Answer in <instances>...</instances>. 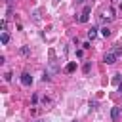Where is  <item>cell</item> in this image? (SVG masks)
Masks as SVG:
<instances>
[{
  "label": "cell",
  "mask_w": 122,
  "mask_h": 122,
  "mask_svg": "<svg viewBox=\"0 0 122 122\" xmlns=\"http://www.w3.org/2000/svg\"><path fill=\"white\" fill-rule=\"evenodd\" d=\"M118 57H120V55H118V53H116V50L112 48V50H109V51L103 55V61H105L107 65H112V63H116V59H118Z\"/></svg>",
  "instance_id": "cell-1"
},
{
  "label": "cell",
  "mask_w": 122,
  "mask_h": 122,
  "mask_svg": "<svg viewBox=\"0 0 122 122\" xmlns=\"http://www.w3.org/2000/svg\"><path fill=\"white\" fill-rule=\"evenodd\" d=\"M42 80H44V82H50L51 78H50V74H48V72H44V76H42Z\"/></svg>",
  "instance_id": "cell-14"
},
{
  "label": "cell",
  "mask_w": 122,
  "mask_h": 122,
  "mask_svg": "<svg viewBox=\"0 0 122 122\" xmlns=\"http://www.w3.org/2000/svg\"><path fill=\"white\" fill-rule=\"evenodd\" d=\"M97 30H99V29H97V27H92V29H90V30H88V38H90V40H93V38H95V36H97Z\"/></svg>",
  "instance_id": "cell-6"
},
{
  "label": "cell",
  "mask_w": 122,
  "mask_h": 122,
  "mask_svg": "<svg viewBox=\"0 0 122 122\" xmlns=\"http://www.w3.org/2000/svg\"><path fill=\"white\" fill-rule=\"evenodd\" d=\"M90 71H92V63H86V65H84V74H88Z\"/></svg>",
  "instance_id": "cell-10"
},
{
  "label": "cell",
  "mask_w": 122,
  "mask_h": 122,
  "mask_svg": "<svg viewBox=\"0 0 122 122\" xmlns=\"http://www.w3.org/2000/svg\"><path fill=\"white\" fill-rule=\"evenodd\" d=\"M76 2H82V0H76Z\"/></svg>",
  "instance_id": "cell-18"
},
{
  "label": "cell",
  "mask_w": 122,
  "mask_h": 122,
  "mask_svg": "<svg viewBox=\"0 0 122 122\" xmlns=\"http://www.w3.org/2000/svg\"><path fill=\"white\" fill-rule=\"evenodd\" d=\"M36 122H44V120H36Z\"/></svg>",
  "instance_id": "cell-16"
},
{
  "label": "cell",
  "mask_w": 122,
  "mask_h": 122,
  "mask_svg": "<svg viewBox=\"0 0 122 122\" xmlns=\"http://www.w3.org/2000/svg\"><path fill=\"white\" fill-rule=\"evenodd\" d=\"M21 53H23V55H29V53H30L29 46H23V48H21Z\"/></svg>",
  "instance_id": "cell-9"
},
{
  "label": "cell",
  "mask_w": 122,
  "mask_h": 122,
  "mask_svg": "<svg viewBox=\"0 0 122 122\" xmlns=\"http://www.w3.org/2000/svg\"><path fill=\"white\" fill-rule=\"evenodd\" d=\"M0 42H2V44H4V46H6V44H8V42H10V32H6V30H4V32H2V34H0Z\"/></svg>",
  "instance_id": "cell-7"
},
{
  "label": "cell",
  "mask_w": 122,
  "mask_h": 122,
  "mask_svg": "<svg viewBox=\"0 0 122 122\" xmlns=\"http://www.w3.org/2000/svg\"><path fill=\"white\" fill-rule=\"evenodd\" d=\"M21 84H23V86H30V84H32V76H30L29 72H23V74H21Z\"/></svg>",
  "instance_id": "cell-4"
},
{
  "label": "cell",
  "mask_w": 122,
  "mask_h": 122,
  "mask_svg": "<svg viewBox=\"0 0 122 122\" xmlns=\"http://www.w3.org/2000/svg\"><path fill=\"white\" fill-rule=\"evenodd\" d=\"M4 80H6V82H11V72H6V74H4Z\"/></svg>",
  "instance_id": "cell-12"
},
{
  "label": "cell",
  "mask_w": 122,
  "mask_h": 122,
  "mask_svg": "<svg viewBox=\"0 0 122 122\" xmlns=\"http://www.w3.org/2000/svg\"><path fill=\"white\" fill-rule=\"evenodd\" d=\"M72 122H78V120H72Z\"/></svg>",
  "instance_id": "cell-17"
},
{
  "label": "cell",
  "mask_w": 122,
  "mask_h": 122,
  "mask_svg": "<svg viewBox=\"0 0 122 122\" xmlns=\"http://www.w3.org/2000/svg\"><path fill=\"white\" fill-rule=\"evenodd\" d=\"M90 13H92V8H90V6H86V8L82 10V13H80L78 21H80V23H88V21H90Z\"/></svg>",
  "instance_id": "cell-2"
},
{
  "label": "cell",
  "mask_w": 122,
  "mask_h": 122,
  "mask_svg": "<svg viewBox=\"0 0 122 122\" xmlns=\"http://www.w3.org/2000/svg\"><path fill=\"white\" fill-rule=\"evenodd\" d=\"M76 71V61H69L65 67V72H74Z\"/></svg>",
  "instance_id": "cell-5"
},
{
  "label": "cell",
  "mask_w": 122,
  "mask_h": 122,
  "mask_svg": "<svg viewBox=\"0 0 122 122\" xmlns=\"http://www.w3.org/2000/svg\"><path fill=\"white\" fill-rule=\"evenodd\" d=\"M118 92H122V82H120V84H118Z\"/></svg>",
  "instance_id": "cell-15"
},
{
  "label": "cell",
  "mask_w": 122,
  "mask_h": 122,
  "mask_svg": "<svg viewBox=\"0 0 122 122\" xmlns=\"http://www.w3.org/2000/svg\"><path fill=\"white\" fill-rule=\"evenodd\" d=\"M120 78H122L120 74H114V78H112V82H114V84H120Z\"/></svg>",
  "instance_id": "cell-13"
},
{
  "label": "cell",
  "mask_w": 122,
  "mask_h": 122,
  "mask_svg": "<svg viewBox=\"0 0 122 122\" xmlns=\"http://www.w3.org/2000/svg\"><path fill=\"white\" fill-rule=\"evenodd\" d=\"M120 114H122V107H112V109H111V120H112V122H118Z\"/></svg>",
  "instance_id": "cell-3"
},
{
  "label": "cell",
  "mask_w": 122,
  "mask_h": 122,
  "mask_svg": "<svg viewBox=\"0 0 122 122\" xmlns=\"http://www.w3.org/2000/svg\"><path fill=\"white\" fill-rule=\"evenodd\" d=\"M101 36H105V38L111 36V29H109V27H103V29H101Z\"/></svg>",
  "instance_id": "cell-8"
},
{
  "label": "cell",
  "mask_w": 122,
  "mask_h": 122,
  "mask_svg": "<svg viewBox=\"0 0 122 122\" xmlns=\"http://www.w3.org/2000/svg\"><path fill=\"white\" fill-rule=\"evenodd\" d=\"M6 27H8V23H6V19H2V21H0V29H2V32L6 30Z\"/></svg>",
  "instance_id": "cell-11"
}]
</instances>
